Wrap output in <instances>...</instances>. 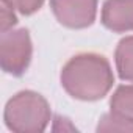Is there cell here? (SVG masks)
I'll list each match as a JSON object with an SVG mask.
<instances>
[{"label": "cell", "instance_id": "6da1fadb", "mask_svg": "<svg viewBox=\"0 0 133 133\" xmlns=\"http://www.w3.org/2000/svg\"><path fill=\"white\" fill-rule=\"evenodd\" d=\"M114 75L103 55L85 52L72 56L63 66L61 85L71 97L94 102L103 99L113 88Z\"/></svg>", "mask_w": 133, "mask_h": 133}, {"label": "cell", "instance_id": "7a4b0ae2", "mask_svg": "<svg viewBox=\"0 0 133 133\" xmlns=\"http://www.w3.org/2000/svg\"><path fill=\"white\" fill-rule=\"evenodd\" d=\"M50 116L49 102L30 89L14 94L3 113L6 127L14 133H41L49 125Z\"/></svg>", "mask_w": 133, "mask_h": 133}, {"label": "cell", "instance_id": "3957f363", "mask_svg": "<svg viewBox=\"0 0 133 133\" xmlns=\"http://www.w3.org/2000/svg\"><path fill=\"white\" fill-rule=\"evenodd\" d=\"M31 39L27 28L8 30L0 38V63L6 74L14 77L22 75L31 61Z\"/></svg>", "mask_w": 133, "mask_h": 133}, {"label": "cell", "instance_id": "277c9868", "mask_svg": "<svg viewBox=\"0 0 133 133\" xmlns=\"http://www.w3.org/2000/svg\"><path fill=\"white\" fill-rule=\"evenodd\" d=\"M56 21L72 30H82L96 21L97 0H50Z\"/></svg>", "mask_w": 133, "mask_h": 133}, {"label": "cell", "instance_id": "5b68a950", "mask_svg": "<svg viewBox=\"0 0 133 133\" xmlns=\"http://www.w3.org/2000/svg\"><path fill=\"white\" fill-rule=\"evenodd\" d=\"M100 21L111 31H133V0H107L102 6Z\"/></svg>", "mask_w": 133, "mask_h": 133}, {"label": "cell", "instance_id": "8992f818", "mask_svg": "<svg viewBox=\"0 0 133 133\" xmlns=\"http://www.w3.org/2000/svg\"><path fill=\"white\" fill-rule=\"evenodd\" d=\"M114 61L121 80L133 83V36H125L117 42Z\"/></svg>", "mask_w": 133, "mask_h": 133}, {"label": "cell", "instance_id": "52a82bcc", "mask_svg": "<svg viewBox=\"0 0 133 133\" xmlns=\"http://www.w3.org/2000/svg\"><path fill=\"white\" fill-rule=\"evenodd\" d=\"M111 111L133 121V85H121L110 99Z\"/></svg>", "mask_w": 133, "mask_h": 133}, {"label": "cell", "instance_id": "ba28073f", "mask_svg": "<svg viewBox=\"0 0 133 133\" xmlns=\"http://www.w3.org/2000/svg\"><path fill=\"white\" fill-rule=\"evenodd\" d=\"M97 131H133V121L122 114L110 111L108 114H103L100 117Z\"/></svg>", "mask_w": 133, "mask_h": 133}, {"label": "cell", "instance_id": "9c48e42d", "mask_svg": "<svg viewBox=\"0 0 133 133\" xmlns=\"http://www.w3.org/2000/svg\"><path fill=\"white\" fill-rule=\"evenodd\" d=\"M2 2L8 3L13 10L19 11L24 16H30L39 11L41 6L44 5V0H2Z\"/></svg>", "mask_w": 133, "mask_h": 133}, {"label": "cell", "instance_id": "30bf717a", "mask_svg": "<svg viewBox=\"0 0 133 133\" xmlns=\"http://www.w3.org/2000/svg\"><path fill=\"white\" fill-rule=\"evenodd\" d=\"M14 11L16 10H13L8 3L2 2V11H0V30H2V33L11 30L17 24V17Z\"/></svg>", "mask_w": 133, "mask_h": 133}]
</instances>
